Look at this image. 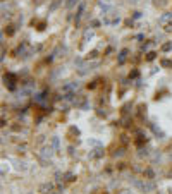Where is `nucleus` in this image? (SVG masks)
I'll use <instances>...</instances> for the list:
<instances>
[{"instance_id":"f257e3e1","label":"nucleus","mask_w":172,"mask_h":194,"mask_svg":"<svg viewBox=\"0 0 172 194\" xmlns=\"http://www.w3.org/2000/svg\"><path fill=\"white\" fill-rule=\"evenodd\" d=\"M38 193H40V194H55V187H53V184H52V182H45V184H41V186H40Z\"/></svg>"},{"instance_id":"f03ea898","label":"nucleus","mask_w":172,"mask_h":194,"mask_svg":"<svg viewBox=\"0 0 172 194\" xmlns=\"http://www.w3.org/2000/svg\"><path fill=\"white\" fill-rule=\"evenodd\" d=\"M127 53H129V50H127V48H122V50H121V53H119V59H117L119 65H122L124 62H126V59H127Z\"/></svg>"},{"instance_id":"7ed1b4c3","label":"nucleus","mask_w":172,"mask_h":194,"mask_svg":"<svg viewBox=\"0 0 172 194\" xmlns=\"http://www.w3.org/2000/svg\"><path fill=\"white\" fill-rule=\"evenodd\" d=\"M160 65H162L164 69H172V60L171 59H162V60H160Z\"/></svg>"},{"instance_id":"20e7f679","label":"nucleus","mask_w":172,"mask_h":194,"mask_svg":"<svg viewBox=\"0 0 172 194\" xmlns=\"http://www.w3.org/2000/svg\"><path fill=\"white\" fill-rule=\"evenodd\" d=\"M155 57H157V52H148V53H146V60H148V62L155 60Z\"/></svg>"},{"instance_id":"39448f33","label":"nucleus","mask_w":172,"mask_h":194,"mask_svg":"<svg viewBox=\"0 0 172 194\" xmlns=\"http://www.w3.org/2000/svg\"><path fill=\"white\" fill-rule=\"evenodd\" d=\"M169 19H172V14H165V16H162V17H160V24H165Z\"/></svg>"},{"instance_id":"423d86ee","label":"nucleus","mask_w":172,"mask_h":194,"mask_svg":"<svg viewBox=\"0 0 172 194\" xmlns=\"http://www.w3.org/2000/svg\"><path fill=\"white\" fill-rule=\"evenodd\" d=\"M171 48H172V41H167V43L162 45V52H169Z\"/></svg>"},{"instance_id":"0eeeda50","label":"nucleus","mask_w":172,"mask_h":194,"mask_svg":"<svg viewBox=\"0 0 172 194\" xmlns=\"http://www.w3.org/2000/svg\"><path fill=\"white\" fill-rule=\"evenodd\" d=\"M138 113H139V115H143V113H146V105H145V103H141V105L138 107Z\"/></svg>"},{"instance_id":"6e6552de","label":"nucleus","mask_w":172,"mask_h":194,"mask_svg":"<svg viewBox=\"0 0 172 194\" xmlns=\"http://www.w3.org/2000/svg\"><path fill=\"white\" fill-rule=\"evenodd\" d=\"M41 156H48V158H50V156H52V150H50V148H43Z\"/></svg>"},{"instance_id":"1a4fd4ad","label":"nucleus","mask_w":172,"mask_h":194,"mask_svg":"<svg viewBox=\"0 0 172 194\" xmlns=\"http://www.w3.org/2000/svg\"><path fill=\"white\" fill-rule=\"evenodd\" d=\"M66 180H67V182H74V180H76L74 174H71V172H67V174H66Z\"/></svg>"},{"instance_id":"9d476101","label":"nucleus","mask_w":172,"mask_h":194,"mask_svg":"<svg viewBox=\"0 0 172 194\" xmlns=\"http://www.w3.org/2000/svg\"><path fill=\"white\" fill-rule=\"evenodd\" d=\"M77 134H79V129H76V127L69 129V136H77Z\"/></svg>"},{"instance_id":"9b49d317","label":"nucleus","mask_w":172,"mask_h":194,"mask_svg":"<svg viewBox=\"0 0 172 194\" xmlns=\"http://www.w3.org/2000/svg\"><path fill=\"white\" fill-rule=\"evenodd\" d=\"M5 33H7L9 36H12V34H14V28H12V26H9V29H5Z\"/></svg>"},{"instance_id":"f8f14e48","label":"nucleus","mask_w":172,"mask_h":194,"mask_svg":"<svg viewBox=\"0 0 172 194\" xmlns=\"http://www.w3.org/2000/svg\"><path fill=\"white\" fill-rule=\"evenodd\" d=\"M95 57H97V52H95V50H93V52H90V53H88V59H95Z\"/></svg>"},{"instance_id":"ddd939ff","label":"nucleus","mask_w":172,"mask_h":194,"mask_svg":"<svg viewBox=\"0 0 172 194\" xmlns=\"http://www.w3.org/2000/svg\"><path fill=\"white\" fill-rule=\"evenodd\" d=\"M145 175H146V177H150V179H153V172H151V170H146V172H145Z\"/></svg>"},{"instance_id":"4468645a","label":"nucleus","mask_w":172,"mask_h":194,"mask_svg":"<svg viewBox=\"0 0 172 194\" xmlns=\"http://www.w3.org/2000/svg\"><path fill=\"white\" fill-rule=\"evenodd\" d=\"M138 76H139V72H138V70H133V72L129 74V77H138Z\"/></svg>"},{"instance_id":"2eb2a0df","label":"nucleus","mask_w":172,"mask_h":194,"mask_svg":"<svg viewBox=\"0 0 172 194\" xmlns=\"http://www.w3.org/2000/svg\"><path fill=\"white\" fill-rule=\"evenodd\" d=\"M117 194H131V191L129 189H122V191H119Z\"/></svg>"},{"instance_id":"dca6fc26","label":"nucleus","mask_w":172,"mask_h":194,"mask_svg":"<svg viewBox=\"0 0 172 194\" xmlns=\"http://www.w3.org/2000/svg\"><path fill=\"white\" fill-rule=\"evenodd\" d=\"M165 31H167V33H171V31H172V23H171V24H167V26H165Z\"/></svg>"}]
</instances>
